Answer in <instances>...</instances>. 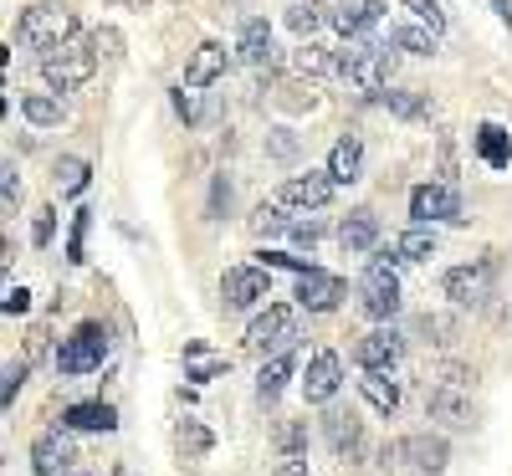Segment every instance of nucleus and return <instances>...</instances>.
Returning a JSON list of instances; mask_svg holds the SVG:
<instances>
[{"label":"nucleus","mask_w":512,"mask_h":476,"mask_svg":"<svg viewBox=\"0 0 512 476\" xmlns=\"http://www.w3.org/2000/svg\"><path fill=\"white\" fill-rule=\"evenodd\" d=\"M492 277H497L492 262H466V267H451L441 277V292L456 302V308H482V302L492 297Z\"/></svg>","instance_id":"7"},{"label":"nucleus","mask_w":512,"mask_h":476,"mask_svg":"<svg viewBox=\"0 0 512 476\" xmlns=\"http://www.w3.org/2000/svg\"><path fill=\"white\" fill-rule=\"evenodd\" d=\"M354 359H359V369H364V374H390V369L405 359V338H400L390 323H384V328H374V333H364V338H359Z\"/></svg>","instance_id":"9"},{"label":"nucleus","mask_w":512,"mask_h":476,"mask_svg":"<svg viewBox=\"0 0 512 476\" xmlns=\"http://www.w3.org/2000/svg\"><path fill=\"white\" fill-rule=\"evenodd\" d=\"M93 52H103L108 62H118V57H123V36H118L113 26H103V31L93 36Z\"/></svg>","instance_id":"43"},{"label":"nucleus","mask_w":512,"mask_h":476,"mask_svg":"<svg viewBox=\"0 0 512 476\" xmlns=\"http://www.w3.org/2000/svg\"><path fill=\"white\" fill-rule=\"evenodd\" d=\"M359 389H364V400H369L379 415H395L400 389H395V379H390V374H364V379H359Z\"/></svg>","instance_id":"31"},{"label":"nucleus","mask_w":512,"mask_h":476,"mask_svg":"<svg viewBox=\"0 0 512 476\" xmlns=\"http://www.w3.org/2000/svg\"><path fill=\"white\" fill-rule=\"evenodd\" d=\"M318 236H323L318 221H297V226H292V241H297V246H318Z\"/></svg>","instance_id":"49"},{"label":"nucleus","mask_w":512,"mask_h":476,"mask_svg":"<svg viewBox=\"0 0 512 476\" xmlns=\"http://www.w3.org/2000/svg\"><path fill=\"white\" fill-rule=\"evenodd\" d=\"M338 246L344 251H374L379 246V215L369 210V205H359V210H349L344 221H338Z\"/></svg>","instance_id":"17"},{"label":"nucleus","mask_w":512,"mask_h":476,"mask_svg":"<svg viewBox=\"0 0 512 476\" xmlns=\"http://www.w3.org/2000/svg\"><path fill=\"white\" fill-rule=\"evenodd\" d=\"M395 256H400V262H431V256H436V226H410L395 241Z\"/></svg>","instance_id":"28"},{"label":"nucleus","mask_w":512,"mask_h":476,"mask_svg":"<svg viewBox=\"0 0 512 476\" xmlns=\"http://www.w3.org/2000/svg\"><path fill=\"white\" fill-rule=\"evenodd\" d=\"M62 425H67V430H113L118 415H113V405L93 400V405H72V410L62 415Z\"/></svg>","instance_id":"26"},{"label":"nucleus","mask_w":512,"mask_h":476,"mask_svg":"<svg viewBox=\"0 0 512 476\" xmlns=\"http://www.w3.org/2000/svg\"><path fill=\"white\" fill-rule=\"evenodd\" d=\"M175 113H180L185 123H200V118H205V103H200V93H195V88H180V93H175Z\"/></svg>","instance_id":"42"},{"label":"nucleus","mask_w":512,"mask_h":476,"mask_svg":"<svg viewBox=\"0 0 512 476\" xmlns=\"http://www.w3.org/2000/svg\"><path fill=\"white\" fill-rule=\"evenodd\" d=\"M236 52H241L246 67H267V62H272V26H267L262 16H246V21H241Z\"/></svg>","instance_id":"21"},{"label":"nucleus","mask_w":512,"mask_h":476,"mask_svg":"<svg viewBox=\"0 0 512 476\" xmlns=\"http://www.w3.org/2000/svg\"><path fill=\"white\" fill-rule=\"evenodd\" d=\"M21 384H26V364H11V369H6V389H0V400H6V405H11Z\"/></svg>","instance_id":"48"},{"label":"nucleus","mask_w":512,"mask_h":476,"mask_svg":"<svg viewBox=\"0 0 512 476\" xmlns=\"http://www.w3.org/2000/svg\"><path fill=\"white\" fill-rule=\"evenodd\" d=\"M226 47H221V41H200V47H195V57L185 62V82H180V88H210V82H216L221 72H226Z\"/></svg>","instance_id":"16"},{"label":"nucleus","mask_w":512,"mask_h":476,"mask_svg":"<svg viewBox=\"0 0 512 476\" xmlns=\"http://www.w3.org/2000/svg\"><path fill=\"white\" fill-rule=\"evenodd\" d=\"M400 6L415 16V21H425L436 36H441V26H446V16H441V0H400Z\"/></svg>","instance_id":"38"},{"label":"nucleus","mask_w":512,"mask_h":476,"mask_svg":"<svg viewBox=\"0 0 512 476\" xmlns=\"http://www.w3.org/2000/svg\"><path fill=\"white\" fill-rule=\"evenodd\" d=\"M108 349H113L108 328H103V323H82L72 338H62V349H57V369H62V374H93V369H103Z\"/></svg>","instance_id":"4"},{"label":"nucleus","mask_w":512,"mask_h":476,"mask_svg":"<svg viewBox=\"0 0 512 476\" xmlns=\"http://www.w3.org/2000/svg\"><path fill=\"white\" fill-rule=\"evenodd\" d=\"M323 436H328V446H333L338 461H354V456L364 451V425H359L349 410H328V415H323Z\"/></svg>","instance_id":"15"},{"label":"nucleus","mask_w":512,"mask_h":476,"mask_svg":"<svg viewBox=\"0 0 512 476\" xmlns=\"http://www.w3.org/2000/svg\"><path fill=\"white\" fill-rule=\"evenodd\" d=\"M333 72L349 77L359 93H379V88H390L395 52L390 47H344V52H333Z\"/></svg>","instance_id":"2"},{"label":"nucleus","mask_w":512,"mask_h":476,"mask_svg":"<svg viewBox=\"0 0 512 476\" xmlns=\"http://www.w3.org/2000/svg\"><path fill=\"white\" fill-rule=\"evenodd\" d=\"M379 466H384V471H395V476H410V471H415L405 441H390V446H384V451H379Z\"/></svg>","instance_id":"41"},{"label":"nucleus","mask_w":512,"mask_h":476,"mask_svg":"<svg viewBox=\"0 0 512 476\" xmlns=\"http://www.w3.org/2000/svg\"><path fill=\"white\" fill-rule=\"evenodd\" d=\"M267 149H272V159H292V154H297V139H292V128H277Z\"/></svg>","instance_id":"46"},{"label":"nucleus","mask_w":512,"mask_h":476,"mask_svg":"<svg viewBox=\"0 0 512 476\" xmlns=\"http://www.w3.org/2000/svg\"><path fill=\"white\" fill-rule=\"evenodd\" d=\"M338 384H344V359H338L333 349H318L308 359V374H303V400L308 405H328L338 395Z\"/></svg>","instance_id":"10"},{"label":"nucleus","mask_w":512,"mask_h":476,"mask_svg":"<svg viewBox=\"0 0 512 476\" xmlns=\"http://www.w3.org/2000/svg\"><path fill=\"white\" fill-rule=\"evenodd\" d=\"M292 72H303V77H323V72H333V52H328V47H318V41H303V47L292 52Z\"/></svg>","instance_id":"33"},{"label":"nucleus","mask_w":512,"mask_h":476,"mask_svg":"<svg viewBox=\"0 0 512 476\" xmlns=\"http://www.w3.org/2000/svg\"><path fill=\"white\" fill-rule=\"evenodd\" d=\"M431 420H441L451 430H472L477 425V400L456 384H436L431 389Z\"/></svg>","instance_id":"13"},{"label":"nucleus","mask_w":512,"mask_h":476,"mask_svg":"<svg viewBox=\"0 0 512 476\" xmlns=\"http://www.w3.org/2000/svg\"><path fill=\"white\" fill-rule=\"evenodd\" d=\"M0 200H6V215H16V200H21V180H16V164H6V180H0Z\"/></svg>","instance_id":"45"},{"label":"nucleus","mask_w":512,"mask_h":476,"mask_svg":"<svg viewBox=\"0 0 512 476\" xmlns=\"http://www.w3.org/2000/svg\"><path fill=\"white\" fill-rule=\"evenodd\" d=\"M390 47H400L410 57H431L436 52V31L431 26H395L390 31Z\"/></svg>","instance_id":"32"},{"label":"nucleus","mask_w":512,"mask_h":476,"mask_svg":"<svg viewBox=\"0 0 512 476\" xmlns=\"http://www.w3.org/2000/svg\"><path fill=\"white\" fill-rule=\"evenodd\" d=\"M277 476H313V471H308V466H297V461H287V466H282Z\"/></svg>","instance_id":"52"},{"label":"nucleus","mask_w":512,"mask_h":476,"mask_svg":"<svg viewBox=\"0 0 512 476\" xmlns=\"http://www.w3.org/2000/svg\"><path fill=\"white\" fill-rule=\"evenodd\" d=\"M292 369H297V359H292V354H277V359H267V369L256 374V400H262V405H272V400L282 395V389H287Z\"/></svg>","instance_id":"25"},{"label":"nucleus","mask_w":512,"mask_h":476,"mask_svg":"<svg viewBox=\"0 0 512 476\" xmlns=\"http://www.w3.org/2000/svg\"><path fill=\"white\" fill-rule=\"evenodd\" d=\"M21 118L36 123V128H57V123L67 118V103H62L57 93H26V98H21Z\"/></svg>","instance_id":"23"},{"label":"nucleus","mask_w":512,"mask_h":476,"mask_svg":"<svg viewBox=\"0 0 512 476\" xmlns=\"http://www.w3.org/2000/svg\"><path fill=\"white\" fill-rule=\"evenodd\" d=\"M113 6H128V11H149V0H113Z\"/></svg>","instance_id":"53"},{"label":"nucleus","mask_w":512,"mask_h":476,"mask_svg":"<svg viewBox=\"0 0 512 476\" xmlns=\"http://www.w3.org/2000/svg\"><path fill=\"white\" fill-rule=\"evenodd\" d=\"M338 297H344V277H333V272H323V267H308L303 277H297V308L333 313Z\"/></svg>","instance_id":"12"},{"label":"nucleus","mask_w":512,"mask_h":476,"mask_svg":"<svg viewBox=\"0 0 512 476\" xmlns=\"http://www.w3.org/2000/svg\"><path fill=\"white\" fill-rule=\"evenodd\" d=\"M328 175H333V185H354V180L364 175V144H359L354 134L333 144V154H328Z\"/></svg>","instance_id":"22"},{"label":"nucleus","mask_w":512,"mask_h":476,"mask_svg":"<svg viewBox=\"0 0 512 476\" xmlns=\"http://www.w3.org/2000/svg\"><path fill=\"white\" fill-rule=\"evenodd\" d=\"M297 338H303V333H297V313L282 308V302H272L267 313H256L251 328H246V343H251V349H256V354H272V359H277V354H292Z\"/></svg>","instance_id":"5"},{"label":"nucleus","mask_w":512,"mask_h":476,"mask_svg":"<svg viewBox=\"0 0 512 476\" xmlns=\"http://www.w3.org/2000/svg\"><path fill=\"white\" fill-rule=\"evenodd\" d=\"M210 446H216V436L200 425V420H180L175 425V451L185 456V461H200V456H210Z\"/></svg>","instance_id":"27"},{"label":"nucleus","mask_w":512,"mask_h":476,"mask_svg":"<svg viewBox=\"0 0 512 476\" xmlns=\"http://www.w3.org/2000/svg\"><path fill=\"white\" fill-rule=\"evenodd\" d=\"M0 308H6V318L26 313V308H31V292H26V287H6V302H0Z\"/></svg>","instance_id":"47"},{"label":"nucleus","mask_w":512,"mask_h":476,"mask_svg":"<svg viewBox=\"0 0 512 476\" xmlns=\"http://www.w3.org/2000/svg\"><path fill=\"white\" fill-rule=\"evenodd\" d=\"M379 16H384V0H338L328 21L354 41V36H364L369 26H379Z\"/></svg>","instance_id":"19"},{"label":"nucleus","mask_w":512,"mask_h":476,"mask_svg":"<svg viewBox=\"0 0 512 476\" xmlns=\"http://www.w3.org/2000/svg\"><path fill=\"white\" fill-rule=\"evenodd\" d=\"M72 456H77V451H72V441L62 436V430H47V436L31 441V471H36V476H57Z\"/></svg>","instance_id":"20"},{"label":"nucleus","mask_w":512,"mask_h":476,"mask_svg":"<svg viewBox=\"0 0 512 476\" xmlns=\"http://www.w3.org/2000/svg\"><path fill=\"white\" fill-rule=\"evenodd\" d=\"M272 441H277V456L292 461V456H303V451H308V425H303V420H287V425H277V436H272Z\"/></svg>","instance_id":"34"},{"label":"nucleus","mask_w":512,"mask_h":476,"mask_svg":"<svg viewBox=\"0 0 512 476\" xmlns=\"http://www.w3.org/2000/svg\"><path fill=\"white\" fill-rule=\"evenodd\" d=\"M405 451H410V466H415L420 476H441L446 461H451L446 436H431V430H420V436H405Z\"/></svg>","instance_id":"18"},{"label":"nucleus","mask_w":512,"mask_h":476,"mask_svg":"<svg viewBox=\"0 0 512 476\" xmlns=\"http://www.w3.org/2000/svg\"><path fill=\"white\" fill-rule=\"evenodd\" d=\"M98 72V52L93 47H62V52H52V57H41V77H47V88L62 98V93H77L82 82H88Z\"/></svg>","instance_id":"6"},{"label":"nucleus","mask_w":512,"mask_h":476,"mask_svg":"<svg viewBox=\"0 0 512 476\" xmlns=\"http://www.w3.org/2000/svg\"><path fill=\"white\" fill-rule=\"evenodd\" d=\"M221 297H226V308H256L262 297H272L267 267H231L221 277Z\"/></svg>","instance_id":"11"},{"label":"nucleus","mask_w":512,"mask_h":476,"mask_svg":"<svg viewBox=\"0 0 512 476\" xmlns=\"http://www.w3.org/2000/svg\"><path fill=\"white\" fill-rule=\"evenodd\" d=\"M328 16H333V11L323 6V0H292V6H287V26H292L297 36H308V41H313V31H318Z\"/></svg>","instance_id":"29"},{"label":"nucleus","mask_w":512,"mask_h":476,"mask_svg":"<svg viewBox=\"0 0 512 476\" xmlns=\"http://www.w3.org/2000/svg\"><path fill=\"white\" fill-rule=\"evenodd\" d=\"M226 369H231V359L226 354H210L205 343H190V349H185V379H216Z\"/></svg>","instance_id":"30"},{"label":"nucleus","mask_w":512,"mask_h":476,"mask_svg":"<svg viewBox=\"0 0 512 476\" xmlns=\"http://www.w3.org/2000/svg\"><path fill=\"white\" fill-rule=\"evenodd\" d=\"M57 190L62 195H82L88 190V159H57Z\"/></svg>","instance_id":"35"},{"label":"nucleus","mask_w":512,"mask_h":476,"mask_svg":"<svg viewBox=\"0 0 512 476\" xmlns=\"http://www.w3.org/2000/svg\"><path fill=\"white\" fill-rule=\"evenodd\" d=\"M492 11H497V16H502V21L512 26V0H492Z\"/></svg>","instance_id":"51"},{"label":"nucleus","mask_w":512,"mask_h":476,"mask_svg":"<svg viewBox=\"0 0 512 476\" xmlns=\"http://www.w3.org/2000/svg\"><path fill=\"white\" fill-rule=\"evenodd\" d=\"M472 379H477V374H472V369H461V364H446V369H441V384H456V389H466Z\"/></svg>","instance_id":"50"},{"label":"nucleus","mask_w":512,"mask_h":476,"mask_svg":"<svg viewBox=\"0 0 512 476\" xmlns=\"http://www.w3.org/2000/svg\"><path fill=\"white\" fill-rule=\"evenodd\" d=\"M16 36H21V47L52 57V52L72 47V36H77V11H67L62 0H36V6L21 11Z\"/></svg>","instance_id":"1"},{"label":"nucleus","mask_w":512,"mask_h":476,"mask_svg":"<svg viewBox=\"0 0 512 476\" xmlns=\"http://www.w3.org/2000/svg\"><path fill=\"white\" fill-rule=\"evenodd\" d=\"M379 98H384V108H390L395 118H420L425 113V98L415 88H390V93H379Z\"/></svg>","instance_id":"37"},{"label":"nucleus","mask_w":512,"mask_h":476,"mask_svg":"<svg viewBox=\"0 0 512 476\" xmlns=\"http://www.w3.org/2000/svg\"><path fill=\"white\" fill-rule=\"evenodd\" d=\"M410 215H415V226H436V221L461 226V221H466L456 185H415V190H410Z\"/></svg>","instance_id":"8"},{"label":"nucleus","mask_w":512,"mask_h":476,"mask_svg":"<svg viewBox=\"0 0 512 476\" xmlns=\"http://www.w3.org/2000/svg\"><path fill=\"white\" fill-rule=\"evenodd\" d=\"M415 328L425 333V343H451V338H456V323H451V318H441V313H425Z\"/></svg>","instance_id":"39"},{"label":"nucleus","mask_w":512,"mask_h":476,"mask_svg":"<svg viewBox=\"0 0 512 476\" xmlns=\"http://www.w3.org/2000/svg\"><path fill=\"white\" fill-rule=\"evenodd\" d=\"M52 236H57V215H52V210H41V215H36V226H31V241H36V246H52Z\"/></svg>","instance_id":"44"},{"label":"nucleus","mask_w":512,"mask_h":476,"mask_svg":"<svg viewBox=\"0 0 512 476\" xmlns=\"http://www.w3.org/2000/svg\"><path fill=\"white\" fill-rule=\"evenodd\" d=\"M477 154H482L492 169H507V164H512V134H507L502 123H482V128H477Z\"/></svg>","instance_id":"24"},{"label":"nucleus","mask_w":512,"mask_h":476,"mask_svg":"<svg viewBox=\"0 0 512 476\" xmlns=\"http://www.w3.org/2000/svg\"><path fill=\"white\" fill-rule=\"evenodd\" d=\"M297 221H287L282 215V205H256V215H251V231L256 236H282V231H292Z\"/></svg>","instance_id":"36"},{"label":"nucleus","mask_w":512,"mask_h":476,"mask_svg":"<svg viewBox=\"0 0 512 476\" xmlns=\"http://www.w3.org/2000/svg\"><path fill=\"white\" fill-rule=\"evenodd\" d=\"M88 226H93V210H77V215H72V236H67V262H82V241H88Z\"/></svg>","instance_id":"40"},{"label":"nucleus","mask_w":512,"mask_h":476,"mask_svg":"<svg viewBox=\"0 0 512 476\" xmlns=\"http://www.w3.org/2000/svg\"><path fill=\"white\" fill-rule=\"evenodd\" d=\"M333 175H328V169H323V175H318V169H308V175H292L287 185H282V205H297V210H318V205H328L333 200Z\"/></svg>","instance_id":"14"},{"label":"nucleus","mask_w":512,"mask_h":476,"mask_svg":"<svg viewBox=\"0 0 512 476\" xmlns=\"http://www.w3.org/2000/svg\"><path fill=\"white\" fill-rule=\"evenodd\" d=\"M395 262H400L395 251L374 256L369 272H364V282H359V308H364L369 318H379V323H390V318L400 313V277H395Z\"/></svg>","instance_id":"3"}]
</instances>
